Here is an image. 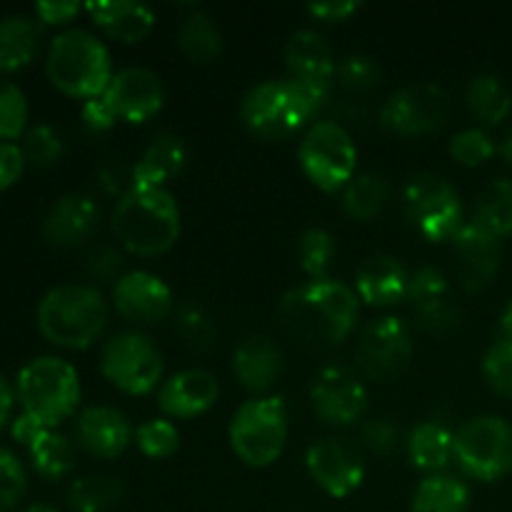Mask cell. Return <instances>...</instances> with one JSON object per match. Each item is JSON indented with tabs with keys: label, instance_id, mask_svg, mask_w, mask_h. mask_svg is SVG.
Wrapping results in <instances>:
<instances>
[{
	"label": "cell",
	"instance_id": "1",
	"mask_svg": "<svg viewBox=\"0 0 512 512\" xmlns=\"http://www.w3.org/2000/svg\"><path fill=\"white\" fill-rule=\"evenodd\" d=\"M360 318V298L340 280H308L288 290L278 305V323L293 343L308 350L343 345Z\"/></svg>",
	"mask_w": 512,
	"mask_h": 512
},
{
	"label": "cell",
	"instance_id": "2",
	"mask_svg": "<svg viewBox=\"0 0 512 512\" xmlns=\"http://www.w3.org/2000/svg\"><path fill=\"white\" fill-rule=\"evenodd\" d=\"M330 90L300 80H265L240 100V123L258 140H285L303 130L328 105Z\"/></svg>",
	"mask_w": 512,
	"mask_h": 512
},
{
	"label": "cell",
	"instance_id": "3",
	"mask_svg": "<svg viewBox=\"0 0 512 512\" xmlns=\"http://www.w3.org/2000/svg\"><path fill=\"white\" fill-rule=\"evenodd\" d=\"M110 228L125 253L140 258L165 255L180 238V208L168 188H138L115 200Z\"/></svg>",
	"mask_w": 512,
	"mask_h": 512
},
{
	"label": "cell",
	"instance_id": "4",
	"mask_svg": "<svg viewBox=\"0 0 512 512\" xmlns=\"http://www.w3.org/2000/svg\"><path fill=\"white\" fill-rule=\"evenodd\" d=\"M108 325V303L95 285H55L38 303V330L48 343L85 350Z\"/></svg>",
	"mask_w": 512,
	"mask_h": 512
},
{
	"label": "cell",
	"instance_id": "5",
	"mask_svg": "<svg viewBox=\"0 0 512 512\" xmlns=\"http://www.w3.org/2000/svg\"><path fill=\"white\" fill-rule=\"evenodd\" d=\"M45 75L60 93L90 100L108 90L115 73L108 48L98 35L83 28H68L50 40Z\"/></svg>",
	"mask_w": 512,
	"mask_h": 512
},
{
	"label": "cell",
	"instance_id": "6",
	"mask_svg": "<svg viewBox=\"0 0 512 512\" xmlns=\"http://www.w3.org/2000/svg\"><path fill=\"white\" fill-rule=\"evenodd\" d=\"M15 395L28 418L43 428H58L80 403L78 370L58 355H38L20 368Z\"/></svg>",
	"mask_w": 512,
	"mask_h": 512
},
{
	"label": "cell",
	"instance_id": "7",
	"mask_svg": "<svg viewBox=\"0 0 512 512\" xmlns=\"http://www.w3.org/2000/svg\"><path fill=\"white\" fill-rule=\"evenodd\" d=\"M288 405L280 395L250 398L233 413L228 440L248 468H270L288 443Z\"/></svg>",
	"mask_w": 512,
	"mask_h": 512
},
{
	"label": "cell",
	"instance_id": "8",
	"mask_svg": "<svg viewBox=\"0 0 512 512\" xmlns=\"http://www.w3.org/2000/svg\"><path fill=\"white\" fill-rule=\"evenodd\" d=\"M298 165L323 193H338L355 178L358 148L343 123L315 120L298 145Z\"/></svg>",
	"mask_w": 512,
	"mask_h": 512
},
{
	"label": "cell",
	"instance_id": "9",
	"mask_svg": "<svg viewBox=\"0 0 512 512\" xmlns=\"http://www.w3.org/2000/svg\"><path fill=\"white\" fill-rule=\"evenodd\" d=\"M453 460L478 483H495L512 473V425L498 415H478L455 430Z\"/></svg>",
	"mask_w": 512,
	"mask_h": 512
},
{
	"label": "cell",
	"instance_id": "10",
	"mask_svg": "<svg viewBox=\"0 0 512 512\" xmlns=\"http://www.w3.org/2000/svg\"><path fill=\"white\" fill-rule=\"evenodd\" d=\"M403 213L410 228L428 243H450L465 225L460 193L435 173H418L408 180L403 190Z\"/></svg>",
	"mask_w": 512,
	"mask_h": 512
},
{
	"label": "cell",
	"instance_id": "11",
	"mask_svg": "<svg viewBox=\"0 0 512 512\" xmlns=\"http://www.w3.org/2000/svg\"><path fill=\"white\" fill-rule=\"evenodd\" d=\"M100 373L125 395H148L163 383V350L140 330L113 335L100 350Z\"/></svg>",
	"mask_w": 512,
	"mask_h": 512
},
{
	"label": "cell",
	"instance_id": "12",
	"mask_svg": "<svg viewBox=\"0 0 512 512\" xmlns=\"http://www.w3.org/2000/svg\"><path fill=\"white\" fill-rule=\"evenodd\" d=\"M415 353L413 330L398 315L375 318L360 330L355 363L363 378L388 383L408 370Z\"/></svg>",
	"mask_w": 512,
	"mask_h": 512
},
{
	"label": "cell",
	"instance_id": "13",
	"mask_svg": "<svg viewBox=\"0 0 512 512\" xmlns=\"http://www.w3.org/2000/svg\"><path fill=\"white\" fill-rule=\"evenodd\" d=\"M453 100L438 83H413L395 90L380 108V125L395 135H430L448 125Z\"/></svg>",
	"mask_w": 512,
	"mask_h": 512
},
{
	"label": "cell",
	"instance_id": "14",
	"mask_svg": "<svg viewBox=\"0 0 512 512\" xmlns=\"http://www.w3.org/2000/svg\"><path fill=\"white\" fill-rule=\"evenodd\" d=\"M310 405L320 423L330 428H350L365 420L370 395L363 375L343 363H328L310 380Z\"/></svg>",
	"mask_w": 512,
	"mask_h": 512
},
{
	"label": "cell",
	"instance_id": "15",
	"mask_svg": "<svg viewBox=\"0 0 512 512\" xmlns=\"http://www.w3.org/2000/svg\"><path fill=\"white\" fill-rule=\"evenodd\" d=\"M305 468L325 495L343 500L363 485L365 455L358 443L333 435V438L315 440L310 445L305 453Z\"/></svg>",
	"mask_w": 512,
	"mask_h": 512
},
{
	"label": "cell",
	"instance_id": "16",
	"mask_svg": "<svg viewBox=\"0 0 512 512\" xmlns=\"http://www.w3.org/2000/svg\"><path fill=\"white\" fill-rule=\"evenodd\" d=\"M408 305L415 325L430 335H448L463 323V308L453 295V285L435 265L410 273Z\"/></svg>",
	"mask_w": 512,
	"mask_h": 512
},
{
	"label": "cell",
	"instance_id": "17",
	"mask_svg": "<svg viewBox=\"0 0 512 512\" xmlns=\"http://www.w3.org/2000/svg\"><path fill=\"white\" fill-rule=\"evenodd\" d=\"M113 308L128 323L148 328L173 315V290L160 275L148 270H130L113 285Z\"/></svg>",
	"mask_w": 512,
	"mask_h": 512
},
{
	"label": "cell",
	"instance_id": "18",
	"mask_svg": "<svg viewBox=\"0 0 512 512\" xmlns=\"http://www.w3.org/2000/svg\"><path fill=\"white\" fill-rule=\"evenodd\" d=\"M455 260V280L465 293H480L500 273L503 240L485 233L475 223H465L450 240Z\"/></svg>",
	"mask_w": 512,
	"mask_h": 512
},
{
	"label": "cell",
	"instance_id": "19",
	"mask_svg": "<svg viewBox=\"0 0 512 512\" xmlns=\"http://www.w3.org/2000/svg\"><path fill=\"white\" fill-rule=\"evenodd\" d=\"M103 98L110 105L115 118L130 125H140L148 123L150 118H155L163 110L165 88L163 80L153 70L125 68L113 75Z\"/></svg>",
	"mask_w": 512,
	"mask_h": 512
},
{
	"label": "cell",
	"instance_id": "20",
	"mask_svg": "<svg viewBox=\"0 0 512 512\" xmlns=\"http://www.w3.org/2000/svg\"><path fill=\"white\" fill-rule=\"evenodd\" d=\"M135 440L128 415L108 405H90L75 420V443L98 460H115Z\"/></svg>",
	"mask_w": 512,
	"mask_h": 512
},
{
	"label": "cell",
	"instance_id": "21",
	"mask_svg": "<svg viewBox=\"0 0 512 512\" xmlns=\"http://www.w3.org/2000/svg\"><path fill=\"white\" fill-rule=\"evenodd\" d=\"M220 398V383L203 368H188L163 380L158 390V405L165 418L193 420L205 415Z\"/></svg>",
	"mask_w": 512,
	"mask_h": 512
},
{
	"label": "cell",
	"instance_id": "22",
	"mask_svg": "<svg viewBox=\"0 0 512 512\" xmlns=\"http://www.w3.org/2000/svg\"><path fill=\"white\" fill-rule=\"evenodd\" d=\"M100 225V208L90 195L68 193L55 200L45 213L43 238L55 248H78L95 235Z\"/></svg>",
	"mask_w": 512,
	"mask_h": 512
},
{
	"label": "cell",
	"instance_id": "23",
	"mask_svg": "<svg viewBox=\"0 0 512 512\" xmlns=\"http://www.w3.org/2000/svg\"><path fill=\"white\" fill-rule=\"evenodd\" d=\"M230 368L235 380L260 398L268 395L283 375V350L268 335H248L235 345Z\"/></svg>",
	"mask_w": 512,
	"mask_h": 512
},
{
	"label": "cell",
	"instance_id": "24",
	"mask_svg": "<svg viewBox=\"0 0 512 512\" xmlns=\"http://www.w3.org/2000/svg\"><path fill=\"white\" fill-rule=\"evenodd\" d=\"M410 273L398 258L368 255L355 270V295L373 308H393L408 298Z\"/></svg>",
	"mask_w": 512,
	"mask_h": 512
},
{
	"label": "cell",
	"instance_id": "25",
	"mask_svg": "<svg viewBox=\"0 0 512 512\" xmlns=\"http://www.w3.org/2000/svg\"><path fill=\"white\" fill-rule=\"evenodd\" d=\"M285 65H288V78L320 88H333L335 70H338L333 48L318 30H295L290 35L285 43Z\"/></svg>",
	"mask_w": 512,
	"mask_h": 512
},
{
	"label": "cell",
	"instance_id": "26",
	"mask_svg": "<svg viewBox=\"0 0 512 512\" xmlns=\"http://www.w3.org/2000/svg\"><path fill=\"white\" fill-rule=\"evenodd\" d=\"M188 165V145L180 135L160 130L150 138L138 163L133 165V185L138 188H165L170 180L180 178Z\"/></svg>",
	"mask_w": 512,
	"mask_h": 512
},
{
	"label": "cell",
	"instance_id": "27",
	"mask_svg": "<svg viewBox=\"0 0 512 512\" xmlns=\"http://www.w3.org/2000/svg\"><path fill=\"white\" fill-rule=\"evenodd\" d=\"M90 20L108 35L110 40L133 45L143 43L155 28V13L143 3L133 0H115V3H88L85 5Z\"/></svg>",
	"mask_w": 512,
	"mask_h": 512
},
{
	"label": "cell",
	"instance_id": "28",
	"mask_svg": "<svg viewBox=\"0 0 512 512\" xmlns=\"http://www.w3.org/2000/svg\"><path fill=\"white\" fill-rule=\"evenodd\" d=\"M453 438V430L440 420H423V423L413 425L405 438L410 465L428 475L443 473L453 460Z\"/></svg>",
	"mask_w": 512,
	"mask_h": 512
},
{
	"label": "cell",
	"instance_id": "29",
	"mask_svg": "<svg viewBox=\"0 0 512 512\" xmlns=\"http://www.w3.org/2000/svg\"><path fill=\"white\" fill-rule=\"evenodd\" d=\"M473 493L453 473L425 475L415 488L410 510L413 512H470Z\"/></svg>",
	"mask_w": 512,
	"mask_h": 512
},
{
	"label": "cell",
	"instance_id": "30",
	"mask_svg": "<svg viewBox=\"0 0 512 512\" xmlns=\"http://www.w3.org/2000/svg\"><path fill=\"white\" fill-rule=\"evenodd\" d=\"M465 105H468L470 115L478 120L480 125H495L505 123L512 113V93L503 78L495 73H480L475 75L465 90Z\"/></svg>",
	"mask_w": 512,
	"mask_h": 512
},
{
	"label": "cell",
	"instance_id": "31",
	"mask_svg": "<svg viewBox=\"0 0 512 512\" xmlns=\"http://www.w3.org/2000/svg\"><path fill=\"white\" fill-rule=\"evenodd\" d=\"M40 48V25L30 15L0 18V70H18L35 58Z\"/></svg>",
	"mask_w": 512,
	"mask_h": 512
},
{
	"label": "cell",
	"instance_id": "32",
	"mask_svg": "<svg viewBox=\"0 0 512 512\" xmlns=\"http://www.w3.org/2000/svg\"><path fill=\"white\" fill-rule=\"evenodd\" d=\"M498 240L512 235V178H498L480 190L473 205V220Z\"/></svg>",
	"mask_w": 512,
	"mask_h": 512
},
{
	"label": "cell",
	"instance_id": "33",
	"mask_svg": "<svg viewBox=\"0 0 512 512\" xmlns=\"http://www.w3.org/2000/svg\"><path fill=\"white\" fill-rule=\"evenodd\" d=\"M30 465L45 480H60L75 468V445L55 428H43L28 445Z\"/></svg>",
	"mask_w": 512,
	"mask_h": 512
},
{
	"label": "cell",
	"instance_id": "34",
	"mask_svg": "<svg viewBox=\"0 0 512 512\" xmlns=\"http://www.w3.org/2000/svg\"><path fill=\"white\" fill-rule=\"evenodd\" d=\"M125 498L123 480L115 475H83L65 490V503L73 512H108Z\"/></svg>",
	"mask_w": 512,
	"mask_h": 512
},
{
	"label": "cell",
	"instance_id": "35",
	"mask_svg": "<svg viewBox=\"0 0 512 512\" xmlns=\"http://www.w3.org/2000/svg\"><path fill=\"white\" fill-rule=\"evenodd\" d=\"M178 50L190 60V63H213L223 53V33L203 10H193L185 15L178 28Z\"/></svg>",
	"mask_w": 512,
	"mask_h": 512
},
{
	"label": "cell",
	"instance_id": "36",
	"mask_svg": "<svg viewBox=\"0 0 512 512\" xmlns=\"http://www.w3.org/2000/svg\"><path fill=\"white\" fill-rule=\"evenodd\" d=\"M390 203V183L378 173H360L345 185L343 210L358 223L375 220Z\"/></svg>",
	"mask_w": 512,
	"mask_h": 512
},
{
	"label": "cell",
	"instance_id": "37",
	"mask_svg": "<svg viewBox=\"0 0 512 512\" xmlns=\"http://www.w3.org/2000/svg\"><path fill=\"white\" fill-rule=\"evenodd\" d=\"M170 325H173V333L178 335L180 343L188 350H193V353H208V350H213L215 338H218V328L213 323V315L200 303L185 300V303L175 305L173 315H170Z\"/></svg>",
	"mask_w": 512,
	"mask_h": 512
},
{
	"label": "cell",
	"instance_id": "38",
	"mask_svg": "<svg viewBox=\"0 0 512 512\" xmlns=\"http://www.w3.org/2000/svg\"><path fill=\"white\" fill-rule=\"evenodd\" d=\"M295 253H298L300 268L310 280H328L335 255H338V245L328 230L308 228L298 238Z\"/></svg>",
	"mask_w": 512,
	"mask_h": 512
},
{
	"label": "cell",
	"instance_id": "39",
	"mask_svg": "<svg viewBox=\"0 0 512 512\" xmlns=\"http://www.w3.org/2000/svg\"><path fill=\"white\" fill-rule=\"evenodd\" d=\"M135 445L150 460H168L178 453L180 433L170 418H150L135 428Z\"/></svg>",
	"mask_w": 512,
	"mask_h": 512
},
{
	"label": "cell",
	"instance_id": "40",
	"mask_svg": "<svg viewBox=\"0 0 512 512\" xmlns=\"http://www.w3.org/2000/svg\"><path fill=\"white\" fill-rule=\"evenodd\" d=\"M450 158L455 160L463 168H478V165H485L495 153H498V145L490 138L488 130L483 128H468L460 130L450 138L448 145Z\"/></svg>",
	"mask_w": 512,
	"mask_h": 512
},
{
	"label": "cell",
	"instance_id": "41",
	"mask_svg": "<svg viewBox=\"0 0 512 512\" xmlns=\"http://www.w3.org/2000/svg\"><path fill=\"white\" fill-rule=\"evenodd\" d=\"M23 153L25 160L35 168H50L60 160L63 155V135L58 133V128L50 123H35L33 128L25 133L23 138Z\"/></svg>",
	"mask_w": 512,
	"mask_h": 512
},
{
	"label": "cell",
	"instance_id": "42",
	"mask_svg": "<svg viewBox=\"0 0 512 512\" xmlns=\"http://www.w3.org/2000/svg\"><path fill=\"white\" fill-rule=\"evenodd\" d=\"M335 80L350 93H370L380 85V65L370 55L350 53L338 63Z\"/></svg>",
	"mask_w": 512,
	"mask_h": 512
},
{
	"label": "cell",
	"instance_id": "43",
	"mask_svg": "<svg viewBox=\"0 0 512 512\" xmlns=\"http://www.w3.org/2000/svg\"><path fill=\"white\" fill-rule=\"evenodd\" d=\"M28 125V100L10 80L0 78V140H15Z\"/></svg>",
	"mask_w": 512,
	"mask_h": 512
},
{
	"label": "cell",
	"instance_id": "44",
	"mask_svg": "<svg viewBox=\"0 0 512 512\" xmlns=\"http://www.w3.org/2000/svg\"><path fill=\"white\" fill-rule=\"evenodd\" d=\"M483 375L490 388L512 400V340H495L483 355Z\"/></svg>",
	"mask_w": 512,
	"mask_h": 512
},
{
	"label": "cell",
	"instance_id": "45",
	"mask_svg": "<svg viewBox=\"0 0 512 512\" xmlns=\"http://www.w3.org/2000/svg\"><path fill=\"white\" fill-rule=\"evenodd\" d=\"M360 443L380 458H390L400 445V425L390 415H375L360 425Z\"/></svg>",
	"mask_w": 512,
	"mask_h": 512
},
{
	"label": "cell",
	"instance_id": "46",
	"mask_svg": "<svg viewBox=\"0 0 512 512\" xmlns=\"http://www.w3.org/2000/svg\"><path fill=\"white\" fill-rule=\"evenodd\" d=\"M28 490V475L18 455L0 448V512H10Z\"/></svg>",
	"mask_w": 512,
	"mask_h": 512
},
{
	"label": "cell",
	"instance_id": "47",
	"mask_svg": "<svg viewBox=\"0 0 512 512\" xmlns=\"http://www.w3.org/2000/svg\"><path fill=\"white\" fill-rule=\"evenodd\" d=\"M85 270H88V278L93 280V283L115 285L125 275V253L115 248V245H100V248L88 258Z\"/></svg>",
	"mask_w": 512,
	"mask_h": 512
},
{
	"label": "cell",
	"instance_id": "48",
	"mask_svg": "<svg viewBox=\"0 0 512 512\" xmlns=\"http://www.w3.org/2000/svg\"><path fill=\"white\" fill-rule=\"evenodd\" d=\"M95 180H98L100 190H103L105 195L120 200L128 193L130 185H133V168L128 170L123 163H118V160H110V163L100 165V170L95 173Z\"/></svg>",
	"mask_w": 512,
	"mask_h": 512
},
{
	"label": "cell",
	"instance_id": "49",
	"mask_svg": "<svg viewBox=\"0 0 512 512\" xmlns=\"http://www.w3.org/2000/svg\"><path fill=\"white\" fill-rule=\"evenodd\" d=\"M25 153L13 140H0V190L10 188L25 168Z\"/></svg>",
	"mask_w": 512,
	"mask_h": 512
},
{
	"label": "cell",
	"instance_id": "50",
	"mask_svg": "<svg viewBox=\"0 0 512 512\" xmlns=\"http://www.w3.org/2000/svg\"><path fill=\"white\" fill-rule=\"evenodd\" d=\"M80 118H83V125L90 133H108V130H113L115 123H118V118L113 115L110 105L105 103L103 95L85 100L83 110H80Z\"/></svg>",
	"mask_w": 512,
	"mask_h": 512
},
{
	"label": "cell",
	"instance_id": "51",
	"mask_svg": "<svg viewBox=\"0 0 512 512\" xmlns=\"http://www.w3.org/2000/svg\"><path fill=\"white\" fill-rule=\"evenodd\" d=\"M360 10V3L355 0H333V3H313L308 5L310 18L320 20V23H345L350 15Z\"/></svg>",
	"mask_w": 512,
	"mask_h": 512
},
{
	"label": "cell",
	"instance_id": "52",
	"mask_svg": "<svg viewBox=\"0 0 512 512\" xmlns=\"http://www.w3.org/2000/svg\"><path fill=\"white\" fill-rule=\"evenodd\" d=\"M80 13L78 3H68V0H45V3L35 5V15L48 25H63L73 20Z\"/></svg>",
	"mask_w": 512,
	"mask_h": 512
},
{
	"label": "cell",
	"instance_id": "53",
	"mask_svg": "<svg viewBox=\"0 0 512 512\" xmlns=\"http://www.w3.org/2000/svg\"><path fill=\"white\" fill-rule=\"evenodd\" d=\"M15 400H18V395H15L13 385H10L8 380L0 375V430H3L5 423L10 420V413H13Z\"/></svg>",
	"mask_w": 512,
	"mask_h": 512
},
{
	"label": "cell",
	"instance_id": "54",
	"mask_svg": "<svg viewBox=\"0 0 512 512\" xmlns=\"http://www.w3.org/2000/svg\"><path fill=\"white\" fill-rule=\"evenodd\" d=\"M500 333H503L505 340H512V300L500 315Z\"/></svg>",
	"mask_w": 512,
	"mask_h": 512
},
{
	"label": "cell",
	"instance_id": "55",
	"mask_svg": "<svg viewBox=\"0 0 512 512\" xmlns=\"http://www.w3.org/2000/svg\"><path fill=\"white\" fill-rule=\"evenodd\" d=\"M498 153H500V158H503L505 163H508L510 168H512V130H510L508 135H505L503 143L498 145Z\"/></svg>",
	"mask_w": 512,
	"mask_h": 512
},
{
	"label": "cell",
	"instance_id": "56",
	"mask_svg": "<svg viewBox=\"0 0 512 512\" xmlns=\"http://www.w3.org/2000/svg\"><path fill=\"white\" fill-rule=\"evenodd\" d=\"M25 512H60L58 508H53V505H45V503H38V505H30Z\"/></svg>",
	"mask_w": 512,
	"mask_h": 512
}]
</instances>
